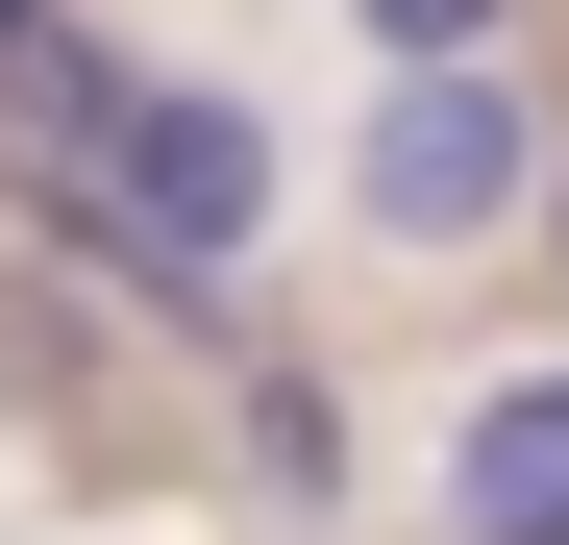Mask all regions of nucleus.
Returning a JSON list of instances; mask_svg holds the SVG:
<instances>
[{
	"instance_id": "nucleus-2",
	"label": "nucleus",
	"mask_w": 569,
	"mask_h": 545,
	"mask_svg": "<svg viewBox=\"0 0 569 545\" xmlns=\"http://www.w3.org/2000/svg\"><path fill=\"white\" fill-rule=\"evenodd\" d=\"M446 545H569V373H496L446 422Z\"/></svg>"
},
{
	"instance_id": "nucleus-4",
	"label": "nucleus",
	"mask_w": 569,
	"mask_h": 545,
	"mask_svg": "<svg viewBox=\"0 0 569 545\" xmlns=\"http://www.w3.org/2000/svg\"><path fill=\"white\" fill-rule=\"evenodd\" d=\"M371 50H397V75L421 50H520V0H371Z\"/></svg>"
},
{
	"instance_id": "nucleus-3",
	"label": "nucleus",
	"mask_w": 569,
	"mask_h": 545,
	"mask_svg": "<svg viewBox=\"0 0 569 545\" xmlns=\"http://www.w3.org/2000/svg\"><path fill=\"white\" fill-rule=\"evenodd\" d=\"M248 472H272V521H322V496H347V397L298 373V347H248Z\"/></svg>"
},
{
	"instance_id": "nucleus-5",
	"label": "nucleus",
	"mask_w": 569,
	"mask_h": 545,
	"mask_svg": "<svg viewBox=\"0 0 569 545\" xmlns=\"http://www.w3.org/2000/svg\"><path fill=\"white\" fill-rule=\"evenodd\" d=\"M50 26H74V0H0V75H26V50H50Z\"/></svg>"
},
{
	"instance_id": "nucleus-1",
	"label": "nucleus",
	"mask_w": 569,
	"mask_h": 545,
	"mask_svg": "<svg viewBox=\"0 0 569 545\" xmlns=\"http://www.w3.org/2000/svg\"><path fill=\"white\" fill-rule=\"evenodd\" d=\"M347 199H371V248H496L520 199H545V100H520V50H421V75H371V149H347Z\"/></svg>"
},
{
	"instance_id": "nucleus-6",
	"label": "nucleus",
	"mask_w": 569,
	"mask_h": 545,
	"mask_svg": "<svg viewBox=\"0 0 569 545\" xmlns=\"http://www.w3.org/2000/svg\"><path fill=\"white\" fill-rule=\"evenodd\" d=\"M545 298H569V174H545Z\"/></svg>"
}]
</instances>
